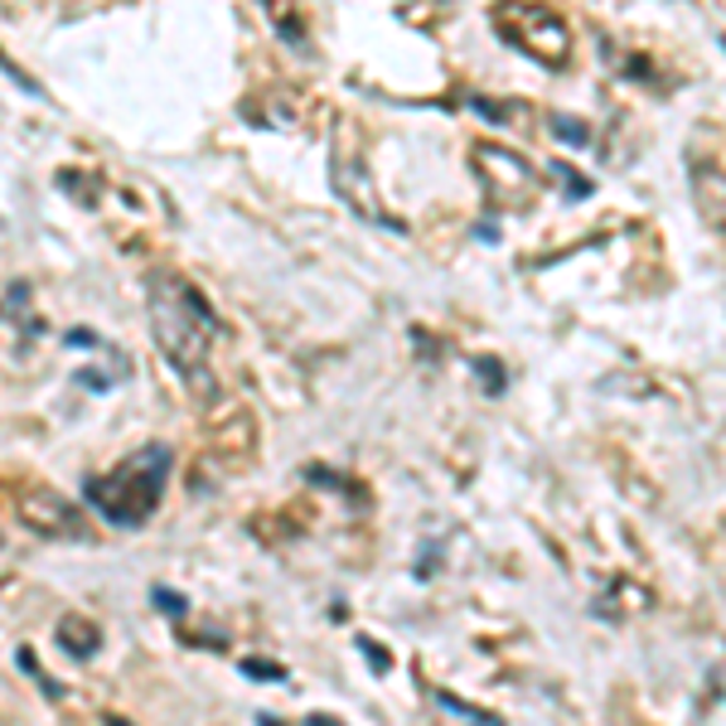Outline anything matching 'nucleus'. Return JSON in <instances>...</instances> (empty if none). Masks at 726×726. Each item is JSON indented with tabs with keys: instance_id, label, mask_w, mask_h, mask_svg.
<instances>
[{
	"instance_id": "10",
	"label": "nucleus",
	"mask_w": 726,
	"mask_h": 726,
	"mask_svg": "<svg viewBox=\"0 0 726 726\" xmlns=\"http://www.w3.org/2000/svg\"><path fill=\"white\" fill-rule=\"evenodd\" d=\"M155 600H160V606L170 610V616H180V610H185V600L175 596V591H155Z\"/></svg>"
},
{
	"instance_id": "1",
	"label": "nucleus",
	"mask_w": 726,
	"mask_h": 726,
	"mask_svg": "<svg viewBox=\"0 0 726 726\" xmlns=\"http://www.w3.org/2000/svg\"><path fill=\"white\" fill-rule=\"evenodd\" d=\"M151 325H155V340H160V349L170 354V359L180 364L185 373L204 368L214 316H209V306L199 300L194 286L160 282V296L151 300Z\"/></svg>"
},
{
	"instance_id": "6",
	"label": "nucleus",
	"mask_w": 726,
	"mask_h": 726,
	"mask_svg": "<svg viewBox=\"0 0 726 726\" xmlns=\"http://www.w3.org/2000/svg\"><path fill=\"white\" fill-rule=\"evenodd\" d=\"M59 640H63V650L69 654H78V658H93L97 654V624L93 620H78V616H63L59 620Z\"/></svg>"
},
{
	"instance_id": "9",
	"label": "nucleus",
	"mask_w": 726,
	"mask_h": 726,
	"mask_svg": "<svg viewBox=\"0 0 726 726\" xmlns=\"http://www.w3.org/2000/svg\"><path fill=\"white\" fill-rule=\"evenodd\" d=\"M242 674H252V678H282V664H262V658H242Z\"/></svg>"
},
{
	"instance_id": "8",
	"label": "nucleus",
	"mask_w": 726,
	"mask_h": 726,
	"mask_svg": "<svg viewBox=\"0 0 726 726\" xmlns=\"http://www.w3.org/2000/svg\"><path fill=\"white\" fill-rule=\"evenodd\" d=\"M0 69H5V73H10V83H15V87H25V93H39V83H35V78H29V73H20V69H15V63H10V59H5V53H0Z\"/></svg>"
},
{
	"instance_id": "7",
	"label": "nucleus",
	"mask_w": 726,
	"mask_h": 726,
	"mask_svg": "<svg viewBox=\"0 0 726 726\" xmlns=\"http://www.w3.org/2000/svg\"><path fill=\"white\" fill-rule=\"evenodd\" d=\"M552 131L562 136L567 145H586V127H581L576 117H552Z\"/></svg>"
},
{
	"instance_id": "5",
	"label": "nucleus",
	"mask_w": 726,
	"mask_h": 726,
	"mask_svg": "<svg viewBox=\"0 0 726 726\" xmlns=\"http://www.w3.org/2000/svg\"><path fill=\"white\" fill-rule=\"evenodd\" d=\"M692 199H698V214L726 233V175L712 170V165H698L692 170Z\"/></svg>"
},
{
	"instance_id": "4",
	"label": "nucleus",
	"mask_w": 726,
	"mask_h": 726,
	"mask_svg": "<svg viewBox=\"0 0 726 726\" xmlns=\"http://www.w3.org/2000/svg\"><path fill=\"white\" fill-rule=\"evenodd\" d=\"M20 519L35 533H78L73 504L63 495H53V489H29V495H20Z\"/></svg>"
},
{
	"instance_id": "2",
	"label": "nucleus",
	"mask_w": 726,
	"mask_h": 726,
	"mask_svg": "<svg viewBox=\"0 0 726 726\" xmlns=\"http://www.w3.org/2000/svg\"><path fill=\"white\" fill-rule=\"evenodd\" d=\"M165 471H170V451L165 445H145L131 461H121L107 479H93V504L107 513L111 523H141L145 513L155 509L165 485Z\"/></svg>"
},
{
	"instance_id": "3",
	"label": "nucleus",
	"mask_w": 726,
	"mask_h": 726,
	"mask_svg": "<svg viewBox=\"0 0 726 726\" xmlns=\"http://www.w3.org/2000/svg\"><path fill=\"white\" fill-rule=\"evenodd\" d=\"M499 35H504L509 44H519L523 53H533V59H543V63L567 59V49H572L567 25L552 15V10H538V5H504L499 10Z\"/></svg>"
}]
</instances>
